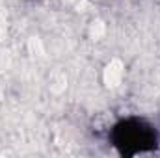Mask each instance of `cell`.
I'll return each mask as SVG.
<instances>
[{
    "label": "cell",
    "mask_w": 160,
    "mask_h": 158,
    "mask_svg": "<svg viewBox=\"0 0 160 158\" xmlns=\"http://www.w3.org/2000/svg\"><path fill=\"white\" fill-rule=\"evenodd\" d=\"M106 141L121 158L153 155L160 149V128L145 116L128 114L108 126Z\"/></svg>",
    "instance_id": "cell-1"
}]
</instances>
